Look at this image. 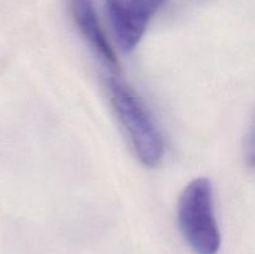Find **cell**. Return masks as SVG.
Returning <instances> with one entry per match:
<instances>
[{
	"label": "cell",
	"instance_id": "7a4b0ae2",
	"mask_svg": "<svg viewBox=\"0 0 255 254\" xmlns=\"http://www.w3.org/2000/svg\"><path fill=\"white\" fill-rule=\"evenodd\" d=\"M181 233L196 254H217L221 231L214 212L213 184L208 178L193 179L182 192L177 207Z\"/></svg>",
	"mask_w": 255,
	"mask_h": 254
},
{
	"label": "cell",
	"instance_id": "6da1fadb",
	"mask_svg": "<svg viewBox=\"0 0 255 254\" xmlns=\"http://www.w3.org/2000/svg\"><path fill=\"white\" fill-rule=\"evenodd\" d=\"M106 89L137 158L146 167H157L163 159L164 141L146 105L131 86L117 77L106 80Z\"/></svg>",
	"mask_w": 255,
	"mask_h": 254
},
{
	"label": "cell",
	"instance_id": "5b68a950",
	"mask_svg": "<svg viewBox=\"0 0 255 254\" xmlns=\"http://www.w3.org/2000/svg\"><path fill=\"white\" fill-rule=\"evenodd\" d=\"M244 156H246V162L249 168L255 169V119L247 136L246 144H244Z\"/></svg>",
	"mask_w": 255,
	"mask_h": 254
},
{
	"label": "cell",
	"instance_id": "3957f363",
	"mask_svg": "<svg viewBox=\"0 0 255 254\" xmlns=\"http://www.w3.org/2000/svg\"><path fill=\"white\" fill-rule=\"evenodd\" d=\"M166 0H106V11L120 49H136L147 26Z\"/></svg>",
	"mask_w": 255,
	"mask_h": 254
},
{
	"label": "cell",
	"instance_id": "277c9868",
	"mask_svg": "<svg viewBox=\"0 0 255 254\" xmlns=\"http://www.w3.org/2000/svg\"><path fill=\"white\" fill-rule=\"evenodd\" d=\"M70 9L80 34L101 64L110 69V71H119V59L102 30L92 0H70Z\"/></svg>",
	"mask_w": 255,
	"mask_h": 254
}]
</instances>
